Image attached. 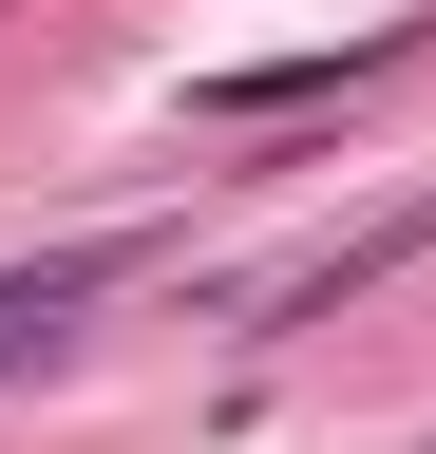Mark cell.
I'll return each mask as SVG.
<instances>
[{"instance_id":"obj_1","label":"cell","mask_w":436,"mask_h":454,"mask_svg":"<svg viewBox=\"0 0 436 454\" xmlns=\"http://www.w3.org/2000/svg\"><path fill=\"white\" fill-rule=\"evenodd\" d=\"M417 247H436V190H417V208H379V227H342V247H304L285 284H247V340H304V322H342L361 284H399Z\"/></svg>"},{"instance_id":"obj_2","label":"cell","mask_w":436,"mask_h":454,"mask_svg":"<svg viewBox=\"0 0 436 454\" xmlns=\"http://www.w3.org/2000/svg\"><path fill=\"white\" fill-rule=\"evenodd\" d=\"M133 265H152L133 227H95V247H38V265H0V379H20V360H58V340H76V303H115Z\"/></svg>"},{"instance_id":"obj_3","label":"cell","mask_w":436,"mask_h":454,"mask_svg":"<svg viewBox=\"0 0 436 454\" xmlns=\"http://www.w3.org/2000/svg\"><path fill=\"white\" fill-rule=\"evenodd\" d=\"M417 57V20H379V38H342V57H247V76H209L190 114H304V95H342V76H399Z\"/></svg>"}]
</instances>
